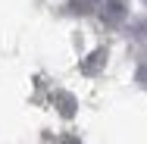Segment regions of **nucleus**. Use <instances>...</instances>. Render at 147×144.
<instances>
[{
    "label": "nucleus",
    "mask_w": 147,
    "mask_h": 144,
    "mask_svg": "<svg viewBox=\"0 0 147 144\" xmlns=\"http://www.w3.org/2000/svg\"><path fill=\"white\" fill-rule=\"evenodd\" d=\"M97 13L107 25H122L125 16H128V6H125V0H100Z\"/></svg>",
    "instance_id": "1"
},
{
    "label": "nucleus",
    "mask_w": 147,
    "mask_h": 144,
    "mask_svg": "<svg viewBox=\"0 0 147 144\" xmlns=\"http://www.w3.org/2000/svg\"><path fill=\"white\" fill-rule=\"evenodd\" d=\"M103 63H107V50L100 47V50H94V53L82 63V72H85V75H97V72L103 69Z\"/></svg>",
    "instance_id": "2"
},
{
    "label": "nucleus",
    "mask_w": 147,
    "mask_h": 144,
    "mask_svg": "<svg viewBox=\"0 0 147 144\" xmlns=\"http://www.w3.org/2000/svg\"><path fill=\"white\" fill-rule=\"evenodd\" d=\"M138 82L147 88V59H141V66H138Z\"/></svg>",
    "instance_id": "3"
},
{
    "label": "nucleus",
    "mask_w": 147,
    "mask_h": 144,
    "mask_svg": "<svg viewBox=\"0 0 147 144\" xmlns=\"http://www.w3.org/2000/svg\"><path fill=\"white\" fill-rule=\"evenodd\" d=\"M144 3H147V0H144Z\"/></svg>",
    "instance_id": "4"
}]
</instances>
